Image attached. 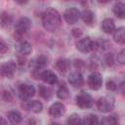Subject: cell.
I'll return each instance as SVG.
<instances>
[{"mask_svg": "<svg viewBox=\"0 0 125 125\" xmlns=\"http://www.w3.org/2000/svg\"><path fill=\"white\" fill-rule=\"evenodd\" d=\"M43 27L49 32L57 31L62 25V17L54 8H48L42 15Z\"/></svg>", "mask_w": 125, "mask_h": 125, "instance_id": "1", "label": "cell"}, {"mask_svg": "<svg viewBox=\"0 0 125 125\" xmlns=\"http://www.w3.org/2000/svg\"><path fill=\"white\" fill-rule=\"evenodd\" d=\"M30 26H31V21L28 18L26 17L21 18L15 24V37L18 40H20L25 33H27V31L30 29Z\"/></svg>", "mask_w": 125, "mask_h": 125, "instance_id": "2", "label": "cell"}, {"mask_svg": "<svg viewBox=\"0 0 125 125\" xmlns=\"http://www.w3.org/2000/svg\"><path fill=\"white\" fill-rule=\"evenodd\" d=\"M114 98L111 96H105V97H102L98 100L97 102V107L100 111L102 112H109L114 108Z\"/></svg>", "mask_w": 125, "mask_h": 125, "instance_id": "3", "label": "cell"}, {"mask_svg": "<svg viewBox=\"0 0 125 125\" xmlns=\"http://www.w3.org/2000/svg\"><path fill=\"white\" fill-rule=\"evenodd\" d=\"M75 46H76V49L81 52V53H89L90 51H93L95 49H97L98 45L96 42H93L91 40L90 37H85V38H82L80 40H78L76 43H75Z\"/></svg>", "mask_w": 125, "mask_h": 125, "instance_id": "4", "label": "cell"}, {"mask_svg": "<svg viewBox=\"0 0 125 125\" xmlns=\"http://www.w3.org/2000/svg\"><path fill=\"white\" fill-rule=\"evenodd\" d=\"M75 102H76V104L80 108H88V107H90L92 105L93 99H92V96L89 93H87V92H81V93H79L76 96Z\"/></svg>", "mask_w": 125, "mask_h": 125, "instance_id": "5", "label": "cell"}, {"mask_svg": "<svg viewBox=\"0 0 125 125\" xmlns=\"http://www.w3.org/2000/svg\"><path fill=\"white\" fill-rule=\"evenodd\" d=\"M63 19L68 24H74L80 19V12L75 7L68 8L63 13Z\"/></svg>", "mask_w": 125, "mask_h": 125, "instance_id": "6", "label": "cell"}, {"mask_svg": "<svg viewBox=\"0 0 125 125\" xmlns=\"http://www.w3.org/2000/svg\"><path fill=\"white\" fill-rule=\"evenodd\" d=\"M17 69V63L14 61H8L0 65V74L4 77H12Z\"/></svg>", "mask_w": 125, "mask_h": 125, "instance_id": "7", "label": "cell"}, {"mask_svg": "<svg viewBox=\"0 0 125 125\" xmlns=\"http://www.w3.org/2000/svg\"><path fill=\"white\" fill-rule=\"evenodd\" d=\"M87 84L92 90H99L103 85V77L99 72H92L87 79Z\"/></svg>", "mask_w": 125, "mask_h": 125, "instance_id": "8", "label": "cell"}, {"mask_svg": "<svg viewBox=\"0 0 125 125\" xmlns=\"http://www.w3.org/2000/svg\"><path fill=\"white\" fill-rule=\"evenodd\" d=\"M19 92H20L21 99L22 101H26L35 95V88H34V86H32L30 84L22 83L19 87Z\"/></svg>", "mask_w": 125, "mask_h": 125, "instance_id": "9", "label": "cell"}, {"mask_svg": "<svg viewBox=\"0 0 125 125\" xmlns=\"http://www.w3.org/2000/svg\"><path fill=\"white\" fill-rule=\"evenodd\" d=\"M21 106L24 109L30 110L34 113H39L43 109V104L39 101H23V104H21Z\"/></svg>", "mask_w": 125, "mask_h": 125, "instance_id": "10", "label": "cell"}, {"mask_svg": "<svg viewBox=\"0 0 125 125\" xmlns=\"http://www.w3.org/2000/svg\"><path fill=\"white\" fill-rule=\"evenodd\" d=\"M39 78L50 85H55L58 83V76L55 74V72H53L52 70H49V69L41 70V72L39 74Z\"/></svg>", "mask_w": 125, "mask_h": 125, "instance_id": "11", "label": "cell"}, {"mask_svg": "<svg viewBox=\"0 0 125 125\" xmlns=\"http://www.w3.org/2000/svg\"><path fill=\"white\" fill-rule=\"evenodd\" d=\"M65 112V106L63 104L57 102L51 104L49 107V114L53 117H61L64 114Z\"/></svg>", "mask_w": 125, "mask_h": 125, "instance_id": "12", "label": "cell"}, {"mask_svg": "<svg viewBox=\"0 0 125 125\" xmlns=\"http://www.w3.org/2000/svg\"><path fill=\"white\" fill-rule=\"evenodd\" d=\"M48 64V58L46 56H39L36 59H34L32 62H30V67H32L33 72L35 71H41V69Z\"/></svg>", "mask_w": 125, "mask_h": 125, "instance_id": "13", "label": "cell"}, {"mask_svg": "<svg viewBox=\"0 0 125 125\" xmlns=\"http://www.w3.org/2000/svg\"><path fill=\"white\" fill-rule=\"evenodd\" d=\"M68 82L74 87H80L84 84V78L79 71H73L68 75Z\"/></svg>", "mask_w": 125, "mask_h": 125, "instance_id": "14", "label": "cell"}, {"mask_svg": "<svg viewBox=\"0 0 125 125\" xmlns=\"http://www.w3.org/2000/svg\"><path fill=\"white\" fill-rule=\"evenodd\" d=\"M80 18L82 19V21L89 26H92L95 22V15L92 11L90 10H84L82 13H80Z\"/></svg>", "mask_w": 125, "mask_h": 125, "instance_id": "15", "label": "cell"}, {"mask_svg": "<svg viewBox=\"0 0 125 125\" xmlns=\"http://www.w3.org/2000/svg\"><path fill=\"white\" fill-rule=\"evenodd\" d=\"M102 29L106 34H112L115 30V23L112 19H104L102 22Z\"/></svg>", "mask_w": 125, "mask_h": 125, "instance_id": "16", "label": "cell"}, {"mask_svg": "<svg viewBox=\"0 0 125 125\" xmlns=\"http://www.w3.org/2000/svg\"><path fill=\"white\" fill-rule=\"evenodd\" d=\"M69 66H70V62L66 59L61 58L56 62V68L60 72H62V73L66 72L69 69Z\"/></svg>", "mask_w": 125, "mask_h": 125, "instance_id": "17", "label": "cell"}, {"mask_svg": "<svg viewBox=\"0 0 125 125\" xmlns=\"http://www.w3.org/2000/svg\"><path fill=\"white\" fill-rule=\"evenodd\" d=\"M113 39L115 42L119 44H124L125 42V29L123 26H120L118 28H115L113 31Z\"/></svg>", "mask_w": 125, "mask_h": 125, "instance_id": "18", "label": "cell"}, {"mask_svg": "<svg viewBox=\"0 0 125 125\" xmlns=\"http://www.w3.org/2000/svg\"><path fill=\"white\" fill-rule=\"evenodd\" d=\"M7 117H8V120L10 121V123L13 125H19L21 122V115L17 110L9 111L7 114Z\"/></svg>", "mask_w": 125, "mask_h": 125, "instance_id": "19", "label": "cell"}, {"mask_svg": "<svg viewBox=\"0 0 125 125\" xmlns=\"http://www.w3.org/2000/svg\"><path fill=\"white\" fill-rule=\"evenodd\" d=\"M113 14L119 18V19H124L125 18V5L122 2H117L112 8Z\"/></svg>", "mask_w": 125, "mask_h": 125, "instance_id": "20", "label": "cell"}, {"mask_svg": "<svg viewBox=\"0 0 125 125\" xmlns=\"http://www.w3.org/2000/svg\"><path fill=\"white\" fill-rule=\"evenodd\" d=\"M13 22V17L8 12H3L0 16V24L3 27H8Z\"/></svg>", "mask_w": 125, "mask_h": 125, "instance_id": "21", "label": "cell"}, {"mask_svg": "<svg viewBox=\"0 0 125 125\" xmlns=\"http://www.w3.org/2000/svg\"><path fill=\"white\" fill-rule=\"evenodd\" d=\"M101 125H119V119L116 114H111L109 116H105L102 119Z\"/></svg>", "mask_w": 125, "mask_h": 125, "instance_id": "22", "label": "cell"}, {"mask_svg": "<svg viewBox=\"0 0 125 125\" xmlns=\"http://www.w3.org/2000/svg\"><path fill=\"white\" fill-rule=\"evenodd\" d=\"M31 51H32V47H31V45H30V43L29 42H27V41H23V42H21V44H20V46H19V53L21 55V56H27V55H29L30 53H31Z\"/></svg>", "mask_w": 125, "mask_h": 125, "instance_id": "23", "label": "cell"}, {"mask_svg": "<svg viewBox=\"0 0 125 125\" xmlns=\"http://www.w3.org/2000/svg\"><path fill=\"white\" fill-rule=\"evenodd\" d=\"M38 92H39L40 97H42V98L45 99V100H49V99H51V97L53 96L52 90H51L49 87L44 86V85H39V86H38Z\"/></svg>", "mask_w": 125, "mask_h": 125, "instance_id": "24", "label": "cell"}, {"mask_svg": "<svg viewBox=\"0 0 125 125\" xmlns=\"http://www.w3.org/2000/svg\"><path fill=\"white\" fill-rule=\"evenodd\" d=\"M57 96L61 100H66L69 97V91L64 84H62L59 87V89L57 91Z\"/></svg>", "mask_w": 125, "mask_h": 125, "instance_id": "25", "label": "cell"}, {"mask_svg": "<svg viewBox=\"0 0 125 125\" xmlns=\"http://www.w3.org/2000/svg\"><path fill=\"white\" fill-rule=\"evenodd\" d=\"M82 122L83 125H99V117L96 114H89L82 120Z\"/></svg>", "mask_w": 125, "mask_h": 125, "instance_id": "26", "label": "cell"}, {"mask_svg": "<svg viewBox=\"0 0 125 125\" xmlns=\"http://www.w3.org/2000/svg\"><path fill=\"white\" fill-rule=\"evenodd\" d=\"M67 125H83V122H82L81 117L78 114L73 113V114H71L68 117V119H67Z\"/></svg>", "mask_w": 125, "mask_h": 125, "instance_id": "27", "label": "cell"}, {"mask_svg": "<svg viewBox=\"0 0 125 125\" xmlns=\"http://www.w3.org/2000/svg\"><path fill=\"white\" fill-rule=\"evenodd\" d=\"M0 96H1V98H2V100L3 101H5V102H12L13 101V95H12V93L10 92V91H8V90H2L1 91V93H0Z\"/></svg>", "mask_w": 125, "mask_h": 125, "instance_id": "28", "label": "cell"}, {"mask_svg": "<svg viewBox=\"0 0 125 125\" xmlns=\"http://www.w3.org/2000/svg\"><path fill=\"white\" fill-rule=\"evenodd\" d=\"M104 62H105V63H106L107 66H112L114 64V62H115V57H114V55L112 53L106 54L105 57H104Z\"/></svg>", "mask_w": 125, "mask_h": 125, "instance_id": "29", "label": "cell"}, {"mask_svg": "<svg viewBox=\"0 0 125 125\" xmlns=\"http://www.w3.org/2000/svg\"><path fill=\"white\" fill-rule=\"evenodd\" d=\"M117 88H118V86L115 83V81H113L112 79L107 80V82H106V89L107 90H109V91H116Z\"/></svg>", "mask_w": 125, "mask_h": 125, "instance_id": "30", "label": "cell"}, {"mask_svg": "<svg viewBox=\"0 0 125 125\" xmlns=\"http://www.w3.org/2000/svg\"><path fill=\"white\" fill-rule=\"evenodd\" d=\"M8 50H9V47H8L7 43L3 39L0 38V53L1 54H5V53L8 52Z\"/></svg>", "mask_w": 125, "mask_h": 125, "instance_id": "31", "label": "cell"}, {"mask_svg": "<svg viewBox=\"0 0 125 125\" xmlns=\"http://www.w3.org/2000/svg\"><path fill=\"white\" fill-rule=\"evenodd\" d=\"M73 65H74V67L76 68V69H82L84 66H85V62L82 61V60H78V59H76V60H74V62H73Z\"/></svg>", "mask_w": 125, "mask_h": 125, "instance_id": "32", "label": "cell"}, {"mask_svg": "<svg viewBox=\"0 0 125 125\" xmlns=\"http://www.w3.org/2000/svg\"><path fill=\"white\" fill-rule=\"evenodd\" d=\"M117 61L120 64L125 63V55H124V50H121L120 53L117 55Z\"/></svg>", "mask_w": 125, "mask_h": 125, "instance_id": "33", "label": "cell"}, {"mask_svg": "<svg viewBox=\"0 0 125 125\" xmlns=\"http://www.w3.org/2000/svg\"><path fill=\"white\" fill-rule=\"evenodd\" d=\"M71 34L75 37V38H79L82 35V30L80 28H73L71 30Z\"/></svg>", "mask_w": 125, "mask_h": 125, "instance_id": "34", "label": "cell"}, {"mask_svg": "<svg viewBox=\"0 0 125 125\" xmlns=\"http://www.w3.org/2000/svg\"><path fill=\"white\" fill-rule=\"evenodd\" d=\"M18 60H19V62H20V64L21 65H22V64H24V62H25V59H24V56H19V58H18Z\"/></svg>", "mask_w": 125, "mask_h": 125, "instance_id": "35", "label": "cell"}, {"mask_svg": "<svg viewBox=\"0 0 125 125\" xmlns=\"http://www.w3.org/2000/svg\"><path fill=\"white\" fill-rule=\"evenodd\" d=\"M27 125H36V120L33 119V118L28 119V121H27Z\"/></svg>", "mask_w": 125, "mask_h": 125, "instance_id": "36", "label": "cell"}, {"mask_svg": "<svg viewBox=\"0 0 125 125\" xmlns=\"http://www.w3.org/2000/svg\"><path fill=\"white\" fill-rule=\"evenodd\" d=\"M0 125H7L6 120H5L3 117H1V116H0Z\"/></svg>", "mask_w": 125, "mask_h": 125, "instance_id": "37", "label": "cell"}, {"mask_svg": "<svg viewBox=\"0 0 125 125\" xmlns=\"http://www.w3.org/2000/svg\"><path fill=\"white\" fill-rule=\"evenodd\" d=\"M50 125H61L60 123H58V122H52Z\"/></svg>", "mask_w": 125, "mask_h": 125, "instance_id": "38", "label": "cell"}]
</instances>
